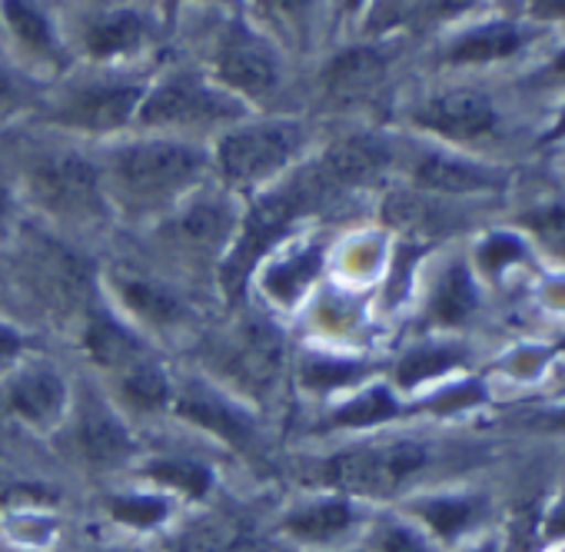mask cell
<instances>
[{"label": "cell", "instance_id": "1", "mask_svg": "<svg viewBox=\"0 0 565 552\" xmlns=\"http://www.w3.org/2000/svg\"><path fill=\"white\" fill-rule=\"evenodd\" d=\"M203 170V153L183 144H137L117 153V190L134 206H157L186 190Z\"/></svg>", "mask_w": 565, "mask_h": 552}, {"label": "cell", "instance_id": "2", "mask_svg": "<svg viewBox=\"0 0 565 552\" xmlns=\"http://www.w3.org/2000/svg\"><path fill=\"white\" fill-rule=\"evenodd\" d=\"M31 190L38 203L61 220L90 223L104 213L100 177L77 153H47L31 167Z\"/></svg>", "mask_w": 565, "mask_h": 552}, {"label": "cell", "instance_id": "3", "mask_svg": "<svg viewBox=\"0 0 565 552\" xmlns=\"http://www.w3.org/2000/svg\"><path fill=\"white\" fill-rule=\"evenodd\" d=\"M423 463H426V449L419 443H390V446H376V449H353V453L333 456L327 463L323 479L343 492L390 496Z\"/></svg>", "mask_w": 565, "mask_h": 552}, {"label": "cell", "instance_id": "4", "mask_svg": "<svg viewBox=\"0 0 565 552\" xmlns=\"http://www.w3.org/2000/svg\"><path fill=\"white\" fill-rule=\"evenodd\" d=\"M303 147V130L290 120L239 127L220 144V167L230 180L249 183L287 167Z\"/></svg>", "mask_w": 565, "mask_h": 552}, {"label": "cell", "instance_id": "5", "mask_svg": "<svg viewBox=\"0 0 565 552\" xmlns=\"http://www.w3.org/2000/svg\"><path fill=\"white\" fill-rule=\"evenodd\" d=\"M236 114H239V104L213 91L200 77H177L163 84L160 91L147 97L140 110L147 124H213V120L236 117Z\"/></svg>", "mask_w": 565, "mask_h": 552}, {"label": "cell", "instance_id": "6", "mask_svg": "<svg viewBox=\"0 0 565 552\" xmlns=\"http://www.w3.org/2000/svg\"><path fill=\"white\" fill-rule=\"evenodd\" d=\"M220 367L249 390H269L282 370V337L266 320H246L236 327L220 353Z\"/></svg>", "mask_w": 565, "mask_h": 552}, {"label": "cell", "instance_id": "7", "mask_svg": "<svg viewBox=\"0 0 565 552\" xmlns=\"http://www.w3.org/2000/svg\"><path fill=\"white\" fill-rule=\"evenodd\" d=\"M220 77L243 94H266L279 81V61L259 34L233 24L220 47Z\"/></svg>", "mask_w": 565, "mask_h": 552}, {"label": "cell", "instance_id": "8", "mask_svg": "<svg viewBox=\"0 0 565 552\" xmlns=\"http://www.w3.org/2000/svg\"><path fill=\"white\" fill-rule=\"evenodd\" d=\"M31 273H34V287L41 297L61 310H77L87 307L90 300V269L67 253L61 243L41 240L31 250Z\"/></svg>", "mask_w": 565, "mask_h": 552}, {"label": "cell", "instance_id": "9", "mask_svg": "<svg viewBox=\"0 0 565 552\" xmlns=\"http://www.w3.org/2000/svg\"><path fill=\"white\" fill-rule=\"evenodd\" d=\"M416 120L436 134H446L452 140H472L486 130H492L495 114L489 107V100L476 91H452V94H439L429 104H423L416 110Z\"/></svg>", "mask_w": 565, "mask_h": 552}, {"label": "cell", "instance_id": "10", "mask_svg": "<svg viewBox=\"0 0 565 552\" xmlns=\"http://www.w3.org/2000/svg\"><path fill=\"white\" fill-rule=\"evenodd\" d=\"M137 104H140L137 87H90L71 97L57 117L84 130H117L137 114Z\"/></svg>", "mask_w": 565, "mask_h": 552}, {"label": "cell", "instance_id": "11", "mask_svg": "<svg viewBox=\"0 0 565 552\" xmlns=\"http://www.w3.org/2000/svg\"><path fill=\"white\" fill-rule=\"evenodd\" d=\"M77 439L84 456L94 466H117L120 459L130 456L134 443L124 429V423L107 410L104 400L87 396L81 406V420H77Z\"/></svg>", "mask_w": 565, "mask_h": 552}, {"label": "cell", "instance_id": "12", "mask_svg": "<svg viewBox=\"0 0 565 552\" xmlns=\"http://www.w3.org/2000/svg\"><path fill=\"white\" fill-rule=\"evenodd\" d=\"M177 410H180V416L200 423L203 429L223 436L233 446H243L249 439V433H253V423H249V416L243 410H236L233 403H226L223 396H216V393H210L203 386H186Z\"/></svg>", "mask_w": 565, "mask_h": 552}, {"label": "cell", "instance_id": "13", "mask_svg": "<svg viewBox=\"0 0 565 552\" xmlns=\"http://www.w3.org/2000/svg\"><path fill=\"white\" fill-rule=\"evenodd\" d=\"M320 163L330 173V180L340 190H347V187H356V183L376 177L390 163V150L370 137H350V140L333 144Z\"/></svg>", "mask_w": 565, "mask_h": 552}, {"label": "cell", "instance_id": "14", "mask_svg": "<svg viewBox=\"0 0 565 552\" xmlns=\"http://www.w3.org/2000/svg\"><path fill=\"white\" fill-rule=\"evenodd\" d=\"M8 406H11V413L31 420L38 426L54 423L64 410V380L47 367L28 370L24 376L14 380Z\"/></svg>", "mask_w": 565, "mask_h": 552}, {"label": "cell", "instance_id": "15", "mask_svg": "<svg viewBox=\"0 0 565 552\" xmlns=\"http://www.w3.org/2000/svg\"><path fill=\"white\" fill-rule=\"evenodd\" d=\"M177 552H259V549L243 519L210 516L183 529V535L177 539Z\"/></svg>", "mask_w": 565, "mask_h": 552}, {"label": "cell", "instance_id": "16", "mask_svg": "<svg viewBox=\"0 0 565 552\" xmlns=\"http://www.w3.org/2000/svg\"><path fill=\"white\" fill-rule=\"evenodd\" d=\"M383 71H386V61L376 51H370V47L347 51L327 71V94L333 100H353V97L373 91L380 84Z\"/></svg>", "mask_w": 565, "mask_h": 552}, {"label": "cell", "instance_id": "17", "mask_svg": "<svg viewBox=\"0 0 565 552\" xmlns=\"http://www.w3.org/2000/svg\"><path fill=\"white\" fill-rule=\"evenodd\" d=\"M416 180L439 193H476V190H489L499 183V177L492 170H482V167H472V163H462L452 157H439V153L426 157L416 167Z\"/></svg>", "mask_w": 565, "mask_h": 552}, {"label": "cell", "instance_id": "18", "mask_svg": "<svg viewBox=\"0 0 565 552\" xmlns=\"http://www.w3.org/2000/svg\"><path fill=\"white\" fill-rule=\"evenodd\" d=\"M87 350L100 367H107L114 373H120L147 357V350L137 343V337H130L120 323H114L104 314H97L87 327Z\"/></svg>", "mask_w": 565, "mask_h": 552}, {"label": "cell", "instance_id": "19", "mask_svg": "<svg viewBox=\"0 0 565 552\" xmlns=\"http://www.w3.org/2000/svg\"><path fill=\"white\" fill-rule=\"evenodd\" d=\"M320 266H323V253L317 246H307V250L282 256L279 263H273L266 269V294L279 304H294L313 284Z\"/></svg>", "mask_w": 565, "mask_h": 552}, {"label": "cell", "instance_id": "20", "mask_svg": "<svg viewBox=\"0 0 565 552\" xmlns=\"http://www.w3.org/2000/svg\"><path fill=\"white\" fill-rule=\"evenodd\" d=\"M117 287H120V294H124V300L143 317V320H150V323H157V327H170V323H177L180 320V304H177V297L170 294V290H163L160 284H153V280H143V276H127V273H120L117 276Z\"/></svg>", "mask_w": 565, "mask_h": 552}, {"label": "cell", "instance_id": "21", "mask_svg": "<svg viewBox=\"0 0 565 552\" xmlns=\"http://www.w3.org/2000/svg\"><path fill=\"white\" fill-rule=\"evenodd\" d=\"M433 320L456 327L462 323L472 310H476V287H472V276L462 263L449 266V273L439 280L436 294H433Z\"/></svg>", "mask_w": 565, "mask_h": 552}, {"label": "cell", "instance_id": "22", "mask_svg": "<svg viewBox=\"0 0 565 552\" xmlns=\"http://www.w3.org/2000/svg\"><path fill=\"white\" fill-rule=\"evenodd\" d=\"M522 44L519 31L509 28V24H489V28H479L472 34H466L456 47H452V61L456 64H479V61H499V57H509L515 54Z\"/></svg>", "mask_w": 565, "mask_h": 552}, {"label": "cell", "instance_id": "23", "mask_svg": "<svg viewBox=\"0 0 565 552\" xmlns=\"http://www.w3.org/2000/svg\"><path fill=\"white\" fill-rule=\"evenodd\" d=\"M353 522V509L343 502V499H330V502H320V506H310V509H300L287 519V529L300 539H310V542H327L340 532H347Z\"/></svg>", "mask_w": 565, "mask_h": 552}, {"label": "cell", "instance_id": "24", "mask_svg": "<svg viewBox=\"0 0 565 552\" xmlns=\"http://www.w3.org/2000/svg\"><path fill=\"white\" fill-rule=\"evenodd\" d=\"M143 38V21L130 11L124 14H110L97 24H90L87 31V47L94 57H117V54H127L140 44Z\"/></svg>", "mask_w": 565, "mask_h": 552}, {"label": "cell", "instance_id": "25", "mask_svg": "<svg viewBox=\"0 0 565 552\" xmlns=\"http://www.w3.org/2000/svg\"><path fill=\"white\" fill-rule=\"evenodd\" d=\"M233 226V213L223 200H200L180 220V236L193 246H213Z\"/></svg>", "mask_w": 565, "mask_h": 552}, {"label": "cell", "instance_id": "26", "mask_svg": "<svg viewBox=\"0 0 565 552\" xmlns=\"http://www.w3.org/2000/svg\"><path fill=\"white\" fill-rule=\"evenodd\" d=\"M117 383H120V393H124L134 406H140V410H157V406H163V403H167V393H170L167 376L160 373V367H157L150 357H143V360H137L134 367L120 370V373H117Z\"/></svg>", "mask_w": 565, "mask_h": 552}, {"label": "cell", "instance_id": "27", "mask_svg": "<svg viewBox=\"0 0 565 552\" xmlns=\"http://www.w3.org/2000/svg\"><path fill=\"white\" fill-rule=\"evenodd\" d=\"M150 476H153V479H160L163 486L180 489V492H183V496H190V499L206 496V492H210V486H213L210 469H206V466H200V463H186V459L153 463V466H150Z\"/></svg>", "mask_w": 565, "mask_h": 552}, {"label": "cell", "instance_id": "28", "mask_svg": "<svg viewBox=\"0 0 565 552\" xmlns=\"http://www.w3.org/2000/svg\"><path fill=\"white\" fill-rule=\"evenodd\" d=\"M393 416H396V400L390 396V390L376 386V390H366L363 396H356L353 403H347L333 416V423L337 426H373V423H383Z\"/></svg>", "mask_w": 565, "mask_h": 552}, {"label": "cell", "instance_id": "29", "mask_svg": "<svg viewBox=\"0 0 565 552\" xmlns=\"http://www.w3.org/2000/svg\"><path fill=\"white\" fill-rule=\"evenodd\" d=\"M456 363H459V350H449V347L416 350V353H409V357L399 363V383H403V386L423 383V380H429V376H439V373L452 370Z\"/></svg>", "mask_w": 565, "mask_h": 552}, {"label": "cell", "instance_id": "30", "mask_svg": "<svg viewBox=\"0 0 565 552\" xmlns=\"http://www.w3.org/2000/svg\"><path fill=\"white\" fill-rule=\"evenodd\" d=\"M4 14L14 28V34L34 47V51H51L54 47V34H51V24L47 18L38 11V8H28V4H18V0H11V4H4Z\"/></svg>", "mask_w": 565, "mask_h": 552}, {"label": "cell", "instance_id": "31", "mask_svg": "<svg viewBox=\"0 0 565 552\" xmlns=\"http://www.w3.org/2000/svg\"><path fill=\"white\" fill-rule=\"evenodd\" d=\"M416 512L439 532V535H456L469 526L472 519V502L469 499H433L416 506Z\"/></svg>", "mask_w": 565, "mask_h": 552}, {"label": "cell", "instance_id": "32", "mask_svg": "<svg viewBox=\"0 0 565 552\" xmlns=\"http://www.w3.org/2000/svg\"><path fill=\"white\" fill-rule=\"evenodd\" d=\"M360 376H363V367L350 363V360H310L303 367V383L310 390H337V386L353 383Z\"/></svg>", "mask_w": 565, "mask_h": 552}, {"label": "cell", "instance_id": "33", "mask_svg": "<svg viewBox=\"0 0 565 552\" xmlns=\"http://www.w3.org/2000/svg\"><path fill=\"white\" fill-rule=\"evenodd\" d=\"M110 512L127 526L147 529L167 516V502L153 499V496H117V499H110Z\"/></svg>", "mask_w": 565, "mask_h": 552}, {"label": "cell", "instance_id": "34", "mask_svg": "<svg viewBox=\"0 0 565 552\" xmlns=\"http://www.w3.org/2000/svg\"><path fill=\"white\" fill-rule=\"evenodd\" d=\"M522 220H525V226H529L545 246H552L555 253L565 256V203H562V206H545V210L525 213Z\"/></svg>", "mask_w": 565, "mask_h": 552}, {"label": "cell", "instance_id": "35", "mask_svg": "<svg viewBox=\"0 0 565 552\" xmlns=\"http://www.w3.org/2000/svg\"><path fill=\"white\" fill-rule=\"evenodd\" d=\"M386 216H390L396 226H403V230H439V213H436L429 203H423V200L399 197V200L390 203Z\"/></svg>", "mask_w": 565, "mask_h": 552}, {"label": "cell", "instance_id": "36", "mask_svg": "<svg viewBox=\"0 0 565 552\" xmlns=\"http://www.w3.org/2000/svg\"><path fill=\"white\" fill-rule=\"evenodd\" d=\"M525 250H522V243L515 240V236H509V233H495L492 240H486V246L479 250V256H482V266L486 269H502V266H509V263H515L519 256H522Z\"/></svg>", "mask_w": 565, "mask_h": 552}, {"label": "cell", "instance_id": "37", "mask_svg": "<svg viewBox=\"0 0 565 552\" xmlns=\"http://www.w3.org/2000/svg\"><path fill=\"white\" fill-rule=\"evenodd\" d=\"M380 552H429L426 542L413 532V529H403V526H393L383 532L380 539Z\"/></svg>", "mask_w": 565, "mask_h": 552}, {"label": "cell", "instance_id": "38", "mask_svg": "<svg viewBox=\"0 0 565 552\" xmlns=\"http://www.w3.org/2000/svg\"><path fill=\"white\" fill-rule=\"evenodd\" d=\"M479 396H482V393H479V386H476V383H472V386H456V390H452L449 396H439V400L433 403V410H443V413H446V410H452V406H466V403H476Z\"/></svg>", "mask_w": 565, "mask_h": 552}, {"label": "cell", "instance_id": "39", "mask_svg": "<svg viewBox=\"0 0 565 552\" xmlns=\"http://www.w3.org/2000/svg\"><path fill=\"white\" fill-rule=\"evenodd\" d=\"M21 347H24V340L18 337V330H11V327L0 323V360L18 357V353H21Z\"/></svg>", "mask_w": 565, "mask_h": 552}, {"label": "cell", "instance_id": "40", "mask_svg": "<svg viewBox=\"0 0 565 552\" xmlns=\"http://www.w3.org/2000/svg\"><path fill=\"white\" fill-rule=\"evenodd\" d=\"M545 535H548V539H562V535H565V499L552 509V516H548V522H545Z\"/></svg>", "mask_w": 565, "mask_h": 552}, {"label": "cell", "instance_id": "41", "mask_svg": "<svg viewBox=\"0 0 565 552\" xmlns=\"http://www.w3.org/2000/svg\"><path fill=\"white\" fill-rule=\"evenodd\" d=\"M14 436V416L11 406H0V443H8Z\"/></svg>", "mask_w": 565, "mask_h": 552}, {"label": "cell", "instance_id": "42", "mask_svg": "<svg viewBox=\"0 0 565 552\" xmlns=\"http://www.w3.org/2000/svg\"><path fill=\"white\" fill-rule=\"evenodd\" d=\"M11 97H14V84H11V74H8V67L0 64V107L11 104Z\"/></svg>", "mask_w": 565, "mask_h": 552}, {"label": "cell", "instance_id": "43", "mask_svg": "<svg viewBox=\"0 0 565 552\" xmlns=\"http://www.w3.org/2000/svg\"><path fill=\"white\" fill-rule=\"evenodd\" d=\"M552 74H555V77H565V51L552 61Z\"/></svg>", "mask_w": 565, "mask_h": 552}, {"label": "cell", "instance_id": "44", "mask_svg": "<svg viewBox=\"0 0 565 552\" xmlns=\"http://www.w3.org/2000/svg\"><path fill=\"white\" fill-rule=\"evenodd\" d=\"M548 137H552V140H558V137H565V114L558 117V127H555V130H552Z\"/></svg>", "mask_w": 565, "mask_h": 552}, {"label": "cell", "instance_id": "45", "mask_svg": "<svg viewBox=\"0 0 565 552\" xmlns=\"http://www.w3.org/2000/svg\"><path fill=\"white\" fill-rule=\"evenodd\" d=\"M4 210H8V190L0 187V216H4Z\"/></svg>", "mask_w": 565, "mask_h": 552}, {"label": "cell", "instance_id": "46", "mask_svg": "<svg viewBox=\"0 0 565 552\" xmlns=\"http://www.w3.org/2000/svg\"><path fill=\"white\" fill-rule=\"evenodd\" d=\"M552 423H555V426H562V429H565V413H558V416H555V420H552Z\"/></svg>", "mask_w": 565, "mask_h": 552}, {"label": "cell", "instance_id": "47", "mask_svg": "<svg viewBox=\"0 0 565 552\" xmlns=\"http://www.w3.org/2000/svg\"><path fill=\"white\" fill-rule=\"evenodd\" d=\"M479 552H495V549H492V545H482V549H479Z\"/></svg>", "mask_w": 565, "mask_h": 552}]
</instances>
